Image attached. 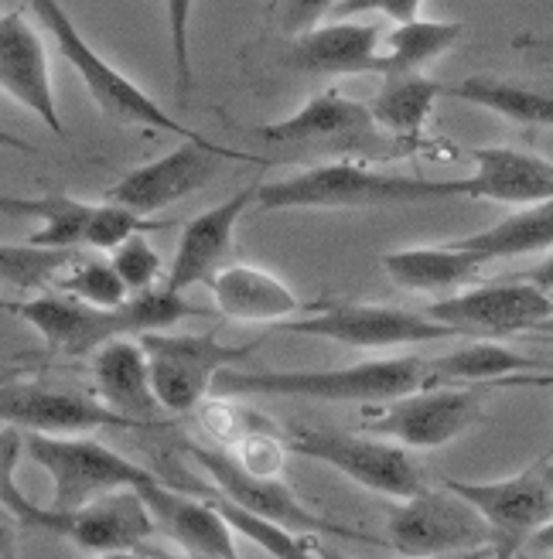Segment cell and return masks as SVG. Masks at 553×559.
I'll return each instance as SVG.
<instances>
[{"label": "cell", "instance_id": "cell-1", "mask_svg": "<svg viewBox=\"0 0 553 559\" xmlns=\"http://www.w3.org/2000/svg\"><path fill=\"white\" fill-rule=\"evenodd\" d=\"M11 314H17L24 324H32L42 334L48 352L82 358L117 338H130V334L141 338L148 331H168L178 321L199 318L205 311L188 304L185 294H175L161 284L141 294H130L120 307H93L59 290L38 294L32 300L11 304Z\"/></svg>", "mask_w": 553, "mask_h": 559}, {"label": "cell", "instance_id": "cell-2", "mask_svg": "<svg viewBox=\"0 0 553 559\" xmlns=\"http://www.w3.org/2000/svg\"><path fill=\"white\" fill-rule=\"evenodd\" d=\"M440 199H464L461 178H413L373 171L358 160L315 164L308 171L260 185L257 205L263 212L291 209H386V205H417Z\"/></svg>", "mask_w": 553, "mask_h": 559}, {"label": "cell", "instance_id": "cell-3", "mask_svg": "<svg viewBox=\"0 0 553 559\" xmlns=\"http://www.w3.org/2000/svg\"><path fill=\"white\" fill-rule=\"evenodd\" d=\"M427 358L397 355L379 361H358L342 369H297V372H250L223 369L215 376L212 393L219 396H297L321 403H366L379 406L424 389Z\"/></svg>", "mask_w": 553, "mask_h": 559}, {"label": "cell", "instance_id": "cell-4", "mask_svg": "<svg viewBox=\"0 0 553 559\" xmlns=\"http://www.w3.org/2000/svg\"><path fill=\"white\" fill-rule=\"evenodd\" d=\"M254 136L263 144L281 147L291 154L318 157L321 164L336 160H397L413 154L397 136L386 133L373 109L358 99H349L339 90H325L304 103L294 117L254 127Z\"/></svg>", "mask_w": 553, "mask_h": 559}, {"label": "cell", "instance_id": "cell-5", "mask_svg": "<svg viewBox=\"0 0 553 559\" xmlns=\"http://www.w3.org/2000/svg\"><path fill=\"white\" fill-rule=\"evenodd\" d=\"M24 454L51 478V512H75L90 501L127 491V488H148L164 481L161 474L127 461L123 454L109 451L106 443L82 437H51V433H24Z\"/></svg>", "mask_w": 553, "mask_h": 559}, {"label": "cell", "instance_id": "cell-6", "mask_svg": "<svg viewBox=\"0 0 553 559\" xmlns=\"http://www.w3.org/2000/svg\"><path fill=\"white\" fill-rule=\"evenodd\" d=\"M27 4H32V11L45 24V32L55 38L59 51L66 55V62L79 72L82 86L90 90V96L96 99V106L103 109L109 120L133 123V127H151V130H164V133H175L181 140H202V133L188 130L185 123H178L175 117H168L141 86H137L133 79H127L120 69L109 66L103 55L86 38H82L75 21L62 8V0H27Z\"/></svg>", "mask_w": 553, "mask_h": 559}, {"label": "cell", "instance_id": "cell-7", "mask_svg": "<svg viewBox=\"0 0 553 559\" xmlns=\"http://www.w3.org/2000/svg\"><path fill=\"white\" fill-rule=\"evenodd\" d=\"M489 385H424L417 393L366 409L363 433L413 451H437L472 430L485 409Z\"/></svg>", "mask_w": 553, "mask_h": 559}, {"label": "cell", "instance_id": "cell-8", "mask_svg": "<svg viewBox=\"0 0 553 559\" xmlns=\"http://www.w3.org/2000/svg\"><path fill=\"white\" fill-rule=\"evenodd\" d=\"M386 543L407 559L468 556L492 549V528L472 501L451 488H424L386 515Z\"/></svg>", "mask_w": 553, "mask_h": 559}, {"label": "cell", "instance_id": "cell-9", "mask_svg": "<svg viewBox=\"0 0 553 559\" xmlns=\"http://www.w3.org/2000/svg\"><path fill=\"white\" fill-rule=\"evenodd\" d=\"M287 451L336 467L358 488L386 498H410L427 488L424 471L410 457L407 447L383 437L342 430H301L287 440Z\"/></svg>", "mask_w": 553, "mask_h": 559}, {"label": "cell", "instance_id": "cell-10", "mask_svg": "<svg viewBox=\"0 0 553 559\" xmlns=\"http://www.w3.org/2000/svg\"><path fill=\"white\" fill-rule=\"evenodd\" d=\"M141 348L151 366V385L164 413H188L212 393L215 376L233 369L254 345H223L215 334H141Z\"/></svg>", "mask_w": 553, "mask_h": 559}, {"label": "cell", "instance_id": "cell-11", "mask_svg": "<svg viewBox=\"0 0 553 559\" xmlns=\"http://www.w3.org/2000/svg\"><path fill=\"white\" fill-rule=\"evenodd\" d=\"M185 454L209 474L219 495H226L230 501H236V506L246 509V512H254L260 519H270L276 525L291 528V533H297V536H336V539L379 543V539H373L366 533H358V528L336 525L331 519L311 512L284 478H263V474L246 471L226 451H215V447H199V443H185Z\"/></svg>", "mask_w": 553, "mask_h": 559}, {"label": "cell", "instance_id": "cell-12", "mask_svg": "<svg viewBox=\"0 0 553 559\" xmlns=\"http://www.w3.org/2000/svg\"><path fill=\"white\" fill-rule=\"evenodd\" d=\"M276 331L315 334V338H328L349 348H403V345H424L458 334L455 328L440 324L427 314L403 311V307H390V304H336L308 318L276 324Z\"/></svg>", "mask_w": 553, "mask_h": 559}, {"label": "cell", "instance_id": "cell-13", "mask_svg": "<svg viewBox=\"0 0 553 559\" xmlns=\"http://www.w3.org/2000/svg\"><path fill=\"white\" fill-rule=\"evenodd\" d=\"M219 160H257V157L209 144L205 136L202 140H185V144L175 147L172 154L133 167V171L123 175L114 188H106L103 202L123 205V209H130L137 215L151 218L154 212L168 209V205L188 199L191 191L205 188L219 171Z\"/></svg>", "mask_w": 553, "mask_h": 559}, {"label": "cell", "instance_id": "cell-14", "mask_svg": "<svg viewBox=\"0 0 553 559\" xmlns=\"http://www.w3.org/2000/svg\"><path fill=\"white\" fill-rule=\"evenodd\" d=\"M445 488L472 501L492 528V559H516L527 549L530 536L553 519V491L543 481L540 464L513 474L503 481H458L448 478Z\"/></svg>", "mask_w": 553, "mask_h": 559}, {"label": "cell", "instance_id": "cell-15", "mask_svg": "<svg viewBox=\"0 0 553 559\" xmlns=\"http://www.w3.org/2000/svg\"><path fill=\"white\" fill-rule=\"evenodd\" d=\"M0 424L17 427L21 433H51V437H82L103 427L133 430L130 419L103 406L90 393L55 389L42 382H21L17 376L0 382Z\"/></svg>", "mask_w": 553, "mask_h": 559}, {"label": "cell", "instance_id": "cell-16", "mask_svg": "<svg viewBox=\"0 0 553 559\" xmlns=\"http://www.w3.org/2000/svg\"><path fill=\"white\" fill-rule=\"evenodd\" d=\"M553 314V297L530 284L527 276L513 284H482L431 304L427 318L461 331H479L503 338V334L540 331Z\"/></svg>", "mask_w": 553, "mask_h": 559}, {"label": "cell", "instance_id": "cell-17", "mask_svg": "<svg viewBox=\"0 0 553 559\" xmlns=\"http://www.w3.org/2000/svg\"><path fill=\"white\" fill-rule=\"evenodd\" d=\"M38 218L42 229L27 236L32 246L45 249H114L137 236V233H154L164 229V222L144 218L123 205L114 202H79L69 194H48L38 199Z\"/></svg>", "mask_w": 553, "mask_h": 559}, {"label": "cell", "instance_id": "cell-18", "mask_svg": "<svg viewBox=\"0 0 553 559\" xmlns=\"http://www.w3.org/2000/svg\"><path fill=\"white\" fill-rule=\"evenodd\" d=\"M0 93L32 109L55 136H66V123L51 90L48 51L42 35L27 24L24 11L0 14Z\"/></svg>", "mask_w": 553, "mask_h": 559}, {"label": "cell", "instance_id": "cell-19", "mask_svg": "<svg viewBox=\"0 0 553 559\" xmlns=\"http://www.w3.org/2000/svg\"><path fill=\"white\" fill-rule=\"evenodd\" d=\"M383 32L366 21L318 24L287 41L284 62L304 75H383Z\"/></svg>", "mask_w": 553, "mask_h": 559}, {"label": "cell", "instance_id": "cell-20", "mask_svg": "<svg viewBox=\"0 0 553 559\" xmlns=\"http://www.w3.org/2000/svg\"><path fill=\"white\" fill-rule=\"evenodd\" d=\"M154 515L137 488L103 495L62 515V539L90 552H144L154 536Z\"/></svg>", "mask_w": 553, "mask_h": 559}, {"label": "cell", "instance_id": "cell-21", "mask_svg": "<svg viewBox=\"0 0 553 559\" xmlns=\"http://www.w3.org/2000/svg\"><path fill=\"white\" fill-rule=\"evenodd\" d=\"M257 191H260V185H246L243 191L233 194V199L199 212L188 222L181 229L178 253H175V263L168 270L164 287L175 294H185L188 287L205 284L215 270H223V260L233 246L236 222L243 218L246 209H250V202H257Z\"/></svg>", "mask_w": 553, "mask_h": 559}, {"label": "cell", "instance_id": "cell-22", "mask_svg": "<svg viewBox=\"0 0 553 559\" xmlns=\"http://www.w3.org/2000/svg\"><path fill=\"white\" fill-rule=\"evenodd\" d=\"M475 171L461 178L464 199L499 205H540L553 199V164L516 147H472Z\"/></svg>", "mask_w": 553, "mask_h": 559}, {"label": "cell", "instance_id": "cell-23", "mask_svg": "<svg viewBox=\"0 0 553 559\" xmlns=\"http://www.w3.org/2000/svg\"><path fill=\"white\" fill-rule=\"evenodd\" d=\"M90 369L96 382V400L130 419L133 427H157L161 403L151 385V366L141 342L117 338L90 355Z\"/></svg>", "mask_w": 553, "mask_h": 559}, {"label": "cell", "instance_id": "cell-24", "mask_svg": "<svg viewBox=\"0 0 553 559\" xmlns=\"http://www.w3.org/2000/svg\"><path fill=\"white\" fill-rule=\"evenodd\" d=\"M148 509L157 522L161 533H168L185 556H215V559H239L233 528L219 515L209 501L191 498L188 491H178L168 481H154L141 488Z\"/></svg>", "mask_w": 553, "mask_h": 559}, {"label": "cell", "instance_id": "cell-25", "mask_svg": "<svg viewBox=\"0 0 553 559\" xmlns=\"http://www.w3.org/2000/svg\"><path fill=\"white\" fill-rule=\"evenodd\" d=\"M212 300L219 307V314L230 321L243 324H284L291 314L301 311V297L284 284L281 276H273L270 270L250 266V263H233L215 270L209 280Z\"/></svg>", "mask_w": 553, "mask_h": 559}, {"label": "cell", "instance_id": "cell-26", "mask_svg": "<svg viewBox=\"0 0 553 559\" xmlns=\"http://www.w3.org/2000/svg\"><path fill=\"white\" fill-rule=\"evenodd\" d=\"M383 270L400 290L410 294H458L485 270V260H479L468 249H458L451 242L445 246H417V249H393L383 253Z\"/></svg>", "mask_w": 553, "mask_h": 559}, {"label": "cell", "instance_id": "cell-27", "mask_svg": "<svg viewBox=\"0 0 553 559\" xmlns=\"http://www.w3.org/2000/svg\"><path fill=\"white\" fill-rule=\"evenodd\" d=\"M440 96H445V86H440L437 79H427L424 72H386L369 109H373V120L386 133L397 136L400 144H407L417 154L427 147L424 127Z\"/></svg>", "mask_w": 553, "mask_h": 559}, {"label": "cell", "instance_id": "cell-28", "mask_svg": "<svg viewBox=\"0 0 553 559\" xmlns=\"http://www.w3.org/2000/svg\"><path fill=\"white\" fill-rule=\"evenodd\" d=\"M445 96L489 109L519 127H553V82H527L506 75H468L455 86H445Z\"/></svg>", "mask_w": 553, "mask_h": 559}, {"label": "cell", "instance_id": "cell-29", "mask_svg": "<svg viewBox=\"0 0 553 559\" xmlns=\"http://www.w3.org/2000/svg\"><path fill=\"white\" fill-rule=\"evenodd\" d=\"M451 246L468 249L479 260H509V257H530V253H553V199L540 205H527L513 212L509 218L495 222V226L451 239Z\"/></svg>", "mask_w": 553, "mask_h": 559}, {"label": "cell", "instance_id": "cell-30", "mask_svg": "<svg viewBox=\"0 0 553 559\" xmlns=\"http://www.w3.org/2000/svg\"><path fill=\"white\" fill-rule=\"evenodd\" d=\"M540 369V361L519 355L499 342H468L448 355L427 361L424 385H489L506 376H522Z\"/></svg>", "mask_w": 553, "mask_h": 559}, {"label": "cell", "instance_id": "cell-31", "mask_svg": "<svg viewBox=\"0 0 553 559\" xmlns=\"http://www.w3.org/2000/svg\"><path fill=\"white\" fill-rule=\"evenodd\" d=\"M464 38L461 21H407L386 35V72H424ZM383 72V75H386Z\"/></svg>", "mask_w": 553, "mask_h": 559}, {"label": "cell", "instance_id": "cell-32", "mask_svg": "<svg viewBox=\"0 0 553 559\" xmlns=\"http://www.w3.org/2000/svg\"><path fill=\"white\" fill-rule=\"evenodd\" d=\"M191 491H199L209 506L226 519V525L233 528V533L246 536L254 546L270 552L273 559H315V546H318L315 536H297L284 525H276L270 519H260L254 512L239 509L236 501H230L226 495H219V491H202V488H191Z\"/></svg>", "mask_w": 553, "mask_h": 559}, {"label": "cell", "instance_id": "cell-33", "mask_svg": "<svg viewBox=\"0 0 553 559\" xmlns=\"http://www.w3.org/2000/svg\"><path fill=\"white\" fill-rule=\"evenodd\" d=\"M21 454H24V433L17 427H0V506L11 509L21 525H32V528H42V533L59 536L62 512H51L48 506H35V501L17 488L14 471H17Z\"/></svg>", "mask_w": 553, "mask_h": 559}, {"label": "cell", "instance_id": "cell-34", "mask_svg": "<svg viewBox=\"0 0 553 559\" xmlns=\"http://www.w3.org/2000/svg\"><path fill=\"white\" fill-rule=\"evenodd\" d=\"M79 253L75 249H45V246H8L0 242V284H11L21 290L51 287Z\"/></svg>", "mask_w": 553, "mask_h": 559}, {"label": "cell", "instance_id": "cell-35", "mask_svg": "<svg viewBox=\"0 0 553 559\" xmlns=\"http://www.w3.org/2000/svg\"><path fill=\"white\" fill-rule=\"evenodd\" d=\"M59 294H69L82 304H93V307H120L130 290L120 280V273L114 270L109 260H90V257H75L51 284Z\"/></svg>", "mask_w": 553, "mask_h": 559}, {"label": "cell", "instance_id": "cell-36", "mask_svg": "<svg viewBox=\"0 0 553 559\" xmlns=\"http://www.w3.org/2000/svg\"><path fill=\"white\" fill-rule=\"evenodd\" d=\"M109 263H114V270L120 273L130 294L151 290L154 280L161 276V253L148 242V233H137V236L123 239L114 253H109Z\"/></svg>", "mask_w": 553, "mask_h": 559}, {"label": "cell", "instance_id": "cell-37", "mask_svg": "<svg viewBox=\"0 0 553 559\" xmlns=\"http://www.w3.org/2000/svg\"><path fill=\"white\" fill-rule=\"evenodd\" d=\"M202 427L209 430V437L215 443H239L243 437L270 430V424L260 413L239 409V406H233L226 400H215V403L202 406Z\"/></svg>", "mask_w": 553, "mask_h": 559}, {"label": "cell", "instance_id": "cell-38", "mask_svg": "<svg viewBox=\"0 0 553 559\" xmlns=\"http://www.w3.org/2000/svg\"><path fill=\"white\" fill-rule=\"evenodd\" d=\"M191 4H196V0H164V17H168V38H172L175 86L181 96H188V90H191V48H188Z\"/></svg>", "mask_w": 553, "mask_h": 559}, {"label": "cell", "instance_id": "cell-39", "mask_svg": "<svg viewBox=\"0 0 553 559\" xmlns=\"http://www.w3.org/2000/svg\"><path fill=\"white\" fill-rule=\"evenodd\" d=\"M287 443L276 440L273 430H260L239 440V451L233 454L246 471L263 474V478H281V471L287 464Z\"/></svg>", "mask_w": 553, "mask_h": 559}, {"label": "cell", "instance_id": "cell-40", "mask_svg": "<svg viewBox=\"0 0 553 559\" xmlns=\"http://www.w3.org/2000/svg\"><path fill=\"white\" fill-rule=\"evenodd\" d=\"M424 0H339V21H349L355 14H383L397 24L417 21Z\"/></svg>", "mask_w": 553, "mask_h": 559}, {"label": "cell", "instance_id": "cell-41", "mask_svg": "<svg viewBox=\"0 0 553 559\" xmlns=\"http://www.w3.org/2000/svg\"><path fill=\"white\" fill-rule=\"evenodd\" d=\"M336 8L339 0H281V32L297 38L318 27V21Z\"/></svg>", "mask_w": 553, "mask_h": 559}, {"label": "cell", "instance_id": "cell-42", "mask_svg": "<svg viewBox=\"0 0 553 559\" xmlns=\"http://www.w3.org/2000/svg\"><path fill=\"white\" fill-rule=\"evenodd\" d=\"M513 48L527 55L530 62L546 66L553 72V32H546V35H522V38L513 41Z\"/></svg>", "mask_w": 553, "mask_h": 559}, {"label": "cell", "instance_id": "cell-43", "mask_svg": "<svg viewBox=\"0 0 553 559\" xmlns=\"http://www.w3.org/2000/svg\"><path fill=\"white\" fill-rule=\"evenodd\" d=\"M17 528H21L17 515L11 509L0 506V559H14V552H17Z\"/></svg>", "mask_w": 553, "mask_h": 559}, {"label": "cell", "instance_id": "cell-44", "mask_svg": "<svg viewBox=\"0 0 553 559\" xmlns=\"http://www.w3.org/2000/svg\"><path fill=\"white\" fill-rule=\"evenodd\" d=\"M527 549L533 556H553V519L537 528V533L530 536V543H527Z\"/></svg>", "mask_w": 553, "mask_h": 559}, {"label": "cell", "instance_id": "cell-45", "mask_svg": "<svg viewBox=\"0 0 553 559\" xmlns=\"http://www.w3.org/2000/svg\"><path fill=\"white\" fill-rule=\"evenodd\" d=\"M0 212H4V215H35L38 218V199H4V194H0Z\"/></svg>", "mask_w": 553, "mask_h": 559}, {"label": "cell", "instance_id": "cell-46", "mask_svg": "<svg viewBox=\"0 0 553 559\" xmlns=\"http://www.w3.org/2000/svg\"><path fill=\"white\" fill-rule=\"evenodd\" d=\"M527 280H530V284H537V287H543L546 294H553V253L537 270H530Z\"/></svg>", "mask_w": 553, "mask_h": 559}, {"label": "cell", "instance_id": "cell-47", "mask_svg": "<svg viewBox=\"0 0 553 559\" xmlns=\"http://www.w3.org/2000/svg\"><path fill=\"white\" fill-rule=\"evenodd\" d=\"M0 147L21 151V154H38V147H35V144H27V140L14 136V133H11V130H4V127H0Z\"/></svg>", "mask_w": 553, "mask_h": 559}, {"label": "cell", "instance_id": "cell-48", "mask_svg": "<svg viewBox=\"0 0 553 559\" xmlns=\"http://www.w3.org/2000/svg\"><path fill=\"white\" fill-rule=\"evenodd\" d=\"M315 559H349L342 549H336V546H325V543H318L315 546Z\"/></svg>", "mask_w": 553, "mask_h": 559}, {"label": "cell", "instance_id": "cell-49", "mask_svg": "<svg viewBox=\"0 0 553 559\" xmlns=\"http://www.w3.org/2000/svg\"><path fill=\"white\" fill-rule=\"evenodd\" d=\"M144 559H191V556H172L164 549H144Z\"/></svg>", "mask_w": 553, "mask_h": 559}, {"label": "cell", "instance_id": "cell-50", "mask_svg": "<svg viewBox=\"0 0 553 559\" xmlns=\"http://www.w3.org/2000/svg\"><path fill=\"white\" fill-rule=\"evenodd\" d=\"M540 474H543V481H546L550 491H553V461H540Z\"/></svg>", "mask_w": 553, "mask_h": 559}, {"label": "cell", "instance_id": "cell-51", "mask_svg": "<svg viewBox=\"0 0 553 559\" xmlns=\"http://www.w3.org/2000/svg\"><path fill=\"white\" fill-rule=\"evenodd\" d=\"M99 559H144V552H103Z\"/></svg>", "mask_w": 553, "mask_h": 559}, {"label": "cell", "instance_id": "cell-52", "mask_svg": "<svg viewBox=\"0 0 553 559\" xmlns=\"http://www.w3.org/2000/svg\"><path fill=\"white\" fill-rule=\"evenodd\" d=\"M17 372L14 369H0V382H8V379H14Z\"/></svg>", "mask_w": 553, "mask_h": 559}, {"label": "cell", "instance_id": "cell-53", "mask_svg": "<svg viewBox=\"0 0 553 559\" xmlns=\"http://www.w3.org/2000/svg\"><path fill=\"white\" fill-rule=\"evenodd\" d=\"M472 556V552H468ZM468 556H424V559H468Z\"/></svg>", "mask_w": 553, "mask_h": 559}, {"label": "cell", "instance_id": "cell-54", "mask_svg": "<svg viewBox=\"0 0 553 559\" xmlns=\"http://www.w3.org/2000/svg\"><path fill=\"white\" fill-rule=\"evenodd\" d=\"M550 297H553V294H550ZM540 331H546V334H553V314H550V321H546V324H543Z\"/></svg>", "mask_w": 553, "mask_h": 559}, {"label": "cell", "instance_id": "cell-55", "mask_svg": "<svg viewBox=\"0 0 553 559\" xmlns=\"http://www.w3.org/2000/svg\"><path fill=\"white\" fill-rule=\"evenodd\" d=\"M492 552H472V556H468V559H489Z\"/></svg>", "mask_w": 553, "mask_h": 559}, {"label": "cell", "instance_id": "cell-56", "mask_svg": "<svg viewBox=\"0 0 553 559\" xmlns=\"http://www.w3.org/2000/svg\"><path fill=\"white\" fill-rule=\"evenodd\" d=\"M550 457H553V443H550V451H546V457H543V461H550Z\"/></svg>", "mask_w": 553, "mask_h": 559}, {"label": "cell", "instance_id": "cell-57", "mask_svg": "<svg viewBox=\"0 0 553 559\" xmlns=\"http://www.w3.org/2000/svg\"><path fill=\"white\" fill-rule=\"evenodd\" d=\"M0 307H4V311H11V304H8V300H0Z\"/></svg>", "mask_w": 553, "mask_h": 559}, {"label": "cell", "instance_id": "cell-58", "mask_svg": "<svg viewBox=\"0 0 553 559\" xmlns=\"http://www.w3.org/2000/svg\"><path fill=\"white\" fill-rule=\"evenodd\" d=\"M191 559H215V556H191Z\"/></svg>", "mask_w": 553, "mask_h": 559}]
</instances>
